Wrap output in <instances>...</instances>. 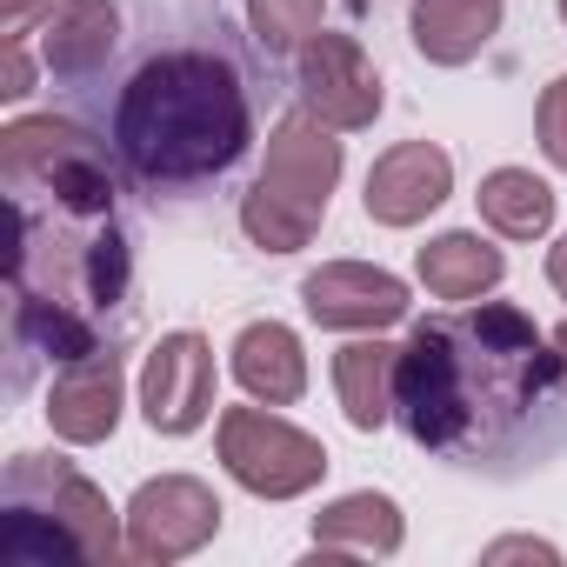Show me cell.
<instances>
[{"mask_svg": "<svg viewBox=\"0 0 567 567\" xmlns=\"http://www.w3.org/2000/svg\"><path fill=\"white\" fill-rule=\"evenodd\" d=\"M560 381L567 368L534 315L507 301H461L408 334L394 421L427 454H447L461 467H501L540 447V421L554 414Z\"/></svg>", "mask_w": 567, "mask_h": 567, "instance_id": "6da1fadb", "label": "cell"}, {"mask_svg": "<svg viewBox=\"0 0 567 567\" xmlns=\"http://www.w3.org/2000/svg\"><path fill=\"white\" fill-rule=\"evenodd\" d=\"M254 141L247 87L227 54L167 48L141 61L114 101V154L154 187H194L227 174Z\"/></svg>", "mask_w": 567, "mask_h": 567, "instance_id": "7a4b0ae2", "label": "cell"}, {"mask_svg": "<svg viewBox=\"0 0 567 567\" xmlns=\"http://www.w3.org/2000/svg\"><path fill=\"white\" fill-rule=\"evenodd\" d=\"M0 560L14 567H107L127 560V514L54 454H14L0 474Z\"/></svg>", "mask_w": 567, "mask_h": 567, "instance_id": "3957f363", "label": "cell"}, {"mask_svg": "<svg viewBox=\"0 0 567 567\" xmlns=\"http://www.w3.org/2000/svg\"><path fill=\"white\" fill-rule=\"evenodd\" d=\"M341 167H348L341 134L321 114H308V107L280 114V127L267 134V161H260L254 187L240 194V234L254 247H267V254L308 247L321 234V220H328Z\"/></svg>", "mask_w": 567, "mask_h": 567, "instance_id": "277c9868", "label": "cell"}, {"mask_svg": "<svg viewBox=\"0 0 567 567\" xmlns=\"http://www.w3.org/2000/svg\"><path fill=\"white\" fill-rule=\"evenodd\" d=\"M0 174L14 194L48 187V200L74 220H114V167L101 154V141L74 121L34 114L0 127Z\"/></svg>", "mask_w": 567, "mask_h": 567, "instance_id": "5b68a950", "label": "cell"}, {"mask_svg": "<svg viewBox=\"0 0 567 567\" xmlns=\"http://www.w3.org/2000/svg\"><path fill=\"white\" fill-rule=\"evenodd\" d=\"M214 447H220V467L234 474V487H247L254 501H301V494L321 487V474H328L321 434L280 421L267 401H254V408H220Z\"/></svg>", "mask_w": 567, "mask_h": 567, "instance_id": "8992f818", "label": "cell"}, {"mask_svg": "<svg viewBox=\"0 0 567 567\" xmlns=\"http://www.w3.org/2000/svg\"><path fill=\"white\" fill-rule=\"evenodd\" d=\"M220 514L227 507H220V494L200 474L141 481L134 501H127V560H147V567L187 560V554H200L220 534Z\"/></svg>", "mask_w": 567, "mask_h": 567, "instance_id": "52a82bcc", "label": "cell"}, {"mask_svg": "<svg viewBox=\"0 0 567 567\" xmlns=\"http://www.w3.org/2000/svg\"><path fill=\"white\" fill-rule=\"evenodd\" d=\"M141 414L154 434H194L214 414V348L194 328H174L141 361Z\"/></svg>", "mask_w": 567, "mask_h": 567, "instance_id": "ba28073f", "label": "cell"}, {"mask_svg": "<svg viewBox=\"0 0 567 567\" xmlns=\"http://www.w3.org/2000/svg\"><path fill=\"white\" fill-rule=\"evenodd\" d=\"M301 101H308V114H321L334 134L374 127V114H381V74H374L368 48H361L354 34H328V28H321V34L301 48Z\"/></svg>", "mask_w": 567, "mask_h": 567, "instance_id": "9c48e42d", "label": "cell"}, {"mask_svg": "<svg viewBox=\"0 0 567 567\" xmlns=\"http://www.w3.org/2000/svg\"><path fill=\"white\" fill-rule=\"evenodd\" d=\"M301 308L315 328L334 334H381L408 315V280L368 260H328L301 280Z\"/></svg>", "mask_w": 567, "mask_h": 567, "instance_id": "30bf717a", "label": "cell"}, {"mask_svg": "<svg viewBox=\"0 0 567 567\" xmlns=\"http://www.w3.org/2000/svg\"><path fill=\"white\" fill-rule=\"evenodd\" d=\"M121 394H127V368L114 348H87L74 361H61L54 388H48V427L68 447H101L121 427Z\"/></svg>", "mask_w": 567, "mask_h": 567, "instance_id": "8fae6325", "label": "cell"}, {"mask_svg": "<svg viewBox=\"0 0 567 567\" xmlns=\"http://www.w3.org/2000/svg\"><path fill=\"white\" fill-rule=\"evenodd\" d=\"M447 194H454V161H447V147H434V141H394V147L368 167L361 207H368L374 227H421Z\"/></svg>", "mask_w": 567, "mask_h": 567, "instance_id": "7c38bea8", "label": "cell"}, {"mask_svg": "<svg viewBox=\"0 0 567 567\" xmlns=\"http://www.w3.org/2000/svg\"><path fill=\"white\" fill-rule=\"evenodd\" d=\"M227 368H234L240 394L267 401V408H295L308 394V348L288 321H247L227 348Z\"/></svg>", "mask_w": 567, "mask_h": 567, "instance_id": "4fadbf2b", "label": "cell"}, {"mask_svg": "<svg viewBox=\"0 0 567 567\" xmlns=\"http://www.w3.org/2000/svg\"><path fill=\"white\" fill-rule=\"evenodd\" d=\"M121 41V8L114 0H54L48 28H41V61L54 81H87L107 68Z\"/></svg>", "mask_w": 567, "mask_h": 567, "instance_id": "5bb4252c", "label": "cell"}, {"mask_svg": "<svg viewBox=\"0 0 567 567\" xmlns=\"http://www.w3.org/2000/svg\"><path fill=\"white\" fill-rule=\"evenodd\" d=\"M501 14H507V0H414L408 34H414V54L421 61L467 68L501 34Z\"/></svg>", "mask_w": 567, "mask_h": 567, "instance_id": "9a60e30c", "label": "cell"}, {"mask_svg": "<svg viewBox=\"0 0 567 567\" xmlns=\"http://www.w3.org/2000/svg\"><path fill=\"white\" fill-rule=\"evenodd\" d=\"M414 274H421V288H427L434 301L461 308V301H481V295L501 288V280H507V254H501L494 240L454 227V234H434V240L414 254Z\"/></svg>", "mask_w": 567, "mask_h": 567, "instance_id": "2e32d148", "label": "cell"}, {"mask_svg": "<svg viewBox=\"0 0 567 567\" xmlns=\"http://www.w3.org/2000/svg\"><path fill=\"white\" fill-rule=\"evenodd\" d=\"M394 388H401V348L381 334H361L334 354V394L354 434H381L394 421Z\"/></svg>", "mask_w": 567, "mask_h": 567, "instance_id": "e0dca14e", "label": "cell"}, {"mask_svg": "<svg viewBox=\"0 0 567 567\" xmlns=\"http://www.w3.org/2000/svg\"><path fill=\"white\" fill-rule=\"evenodd\" d=\"M408 540V520H401V501L394 494H374V487H354L341 501H328L315 514V547L321 554H368V560H388L401 554Z\"/></svg>", "mask_w": 567, "mask_h": 567, "instance_id": "ac0fdd59", "label": "cell"}, {"mask_svg": "<svg viewBox=\"0 0 567 567\" xmlns=\"http://www.w3.org/2000/svg\"><path fill=\"white\" fill-rule=\"evenodd\" d=\"M474 207H481V220L501 240H540L554 227V187L534 167H494V174H481Z\"/></svg>", "mask_w": 567, "mask_h": 567, "instance_id": "d6986e66", "label": "cell"}, {"mask_svg": "<svg viewBox=\"0 0 567 567\" xmlns=\"http://www.w3.org/2000/svg\"><path fill=\"white\" fill-rule=\"evenodd\" d=\"M328 21V0H247V28L267 54H301Z\"/></svg>", "mask_w": 567, "mask_h": 567, "instance_id": "ffe728a7", "label": "cell"}, {"mask_svg": "<svg viewBox=\"0 0 567 567\" xmlns=\"http://www.w3.org/2000/svg\"><path fill=\"white\" fill-rule=\"evenodd\" d=\"M534 127H540V154L567 174V74H554L540 87V107H534Z\"/></svg>", "mask_w": 567, "mask_h": 567, "instance_id": "44dd1931", "label": "cell"}, {"mask_svg": "<svg viewBox=\"0 0 567 567\" xmlns=\"http://www.w3.org/2000/svg\"><path fill=\"white\" fill-rule=\"evenodd\" d=\"M0 54H8V74H0V101H28L34 94V61H28V41L8 34L0 41Z\"/></svg>", "mask_w": 567, "mask_h": 567, "instance_id": "7402d4cb", "label": "cell"}, {"mask_svg": "<svg viewBox=\"0 0 567 567\" xmlns=\"http://www.w3.org/2000/svg\"><path fill=\"white\" fill-rule=\"evenodd\" d=\"M481 560H560V547L554 540H534V534H507V540H494V547H481Z\"/></svg>", "mask_w": 567, "mask_h": 567, "instance_id": "603a6c76", "label": "cell"}, {"mask_svg": "<svg viewBox=\"0 0 567 567\" xmlns=\"http://www.w3.org/2000/svg\"><path fill=\"white\" fill-rule=\"evenodd\" d=\"M41 8H54V0H0V28H8V34H21Z\"/></svg>", "mask_w": 567, "mask_h": 567, "instance_id": "cb8c5ba5", "label": "cell"}, {"mask_svg": "<svg viewBox=\"0 0 567 567\" xmlns=\"http://www.w3.org/2000/svg\"><path fill=\"white\" fill-rule=\"evenodd\" d=\"M547 288H554V295L567 301V234H560V240L547 247Z\"/></svg>", "mask_w": 567, "mask_h": 567, "instance_id": "d4e9b609", "label": "cell"}, {"mask_svg": "<svg viewBox=\"0 0 567 567\" xmlns=\"http://www.w3.org/2000/svg\"><path fill=\"white\" fill-rule=\"evenodd\" d=\"M554 354H560V368H567V321L554 328Z\"/></svg>", "mask_w": 567, "mask_h": 567, "instance_id": "484cf974", "label": "cell"}, {"mask_svg": "<svg viewBox=\"0 0 567 567\" xmlns=\"http://www.w3.org/2000/svg\"><path fill=\"white\" fill-rule=\"evenodd\" d=\"M554 8H560V28H567V0H554Z\"/></svg>", "mask_w": 567, "mask_h": 567, "instance_id": "4316f807", "label": "cell"}]
</instances>
